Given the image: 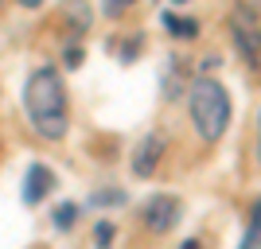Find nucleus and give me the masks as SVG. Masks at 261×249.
<instances>
[{"mask_svg": "<svg viewBox=\"0 0 261 249\" xmlns=\"http://www.w3.org/2000/svg\"><path fill=\"white\" fill-rule=\"evenodd\" d=\"M23 109L39 141H63L66 136V82L59 66H35L23 82Z\"/></svg>", "mask_w": 261, "mask_h": 249, "instance_id": "1", "label": "nucleus"}, {"mask_svg": "<svg viewBox=\"0 0 261 249\" xmlns=\"http://www.w3.org/2000/svg\"><path fill=\"white\" fill-rule=\"evenodd\" d=\"M187 109H191V125L207 144H215L230 125V94L218 86L215 78H195L187 90Z\"/></svg>", "mask_w": 261, "mask_h": 249, "instance_id": "2", "label": "nucleus"}, {"mask_svg": "<svg viewBox=\"0 0 261 249\" xmlns=\"http://www.w3.org/2000/svg\"><path fill=\"white\" fill-rule=\"evenodd\" d=\"M179 214H184V203L175 195H152L144 203V226L152 230V234H168L179 222Z\"/></svg>", "mask_w": 261, "mask_h": 249, "instance_id": "3", "label": "nucleus"}, {"mask_svg": "<svg viewBox=\"0 0 261 249\" xmlns=\"http://www.w3.org/2000/svg\"><path fill=\"white\" fill-rule=\"evenodd\" d=\"M230 32H234V43H238V51L246 54V63L257 66V63H261V27L250 20V16L234 12V16H230Z\"/></svg>", "mask_w": 261, "mask_h": 249, "instance_id": "4", "label": "nucleus"}, {"mask_svg": "<svg viewBox=\"0 0 261 249\" xmlns=\"http://www.w3.org/2000/svg\"><path fill=\"white\" fill-rule=\"evenodd\" d=\"M164 132H148L141 144H137V152H133V175H141V179H148V175L156 172V163H160L164 156Z\"/></svg>", "mask_w": 261, "mask_h": 249, "instance_id": "5", "label": "nucleus"}, {"mask_svg": "<svg viewBox=\"0 0 261 249\" xmlns=\"http://www.w3.org/2000/svg\"><path fill=\"white\" fill-rule=\"evenodd\" d=\"M51 187H55V172L47 168V163H32L28 175H23V203L39 206L47 195H51Z\"/></svg>", "mask_w": 261, "mask_h": 249, "instance_id": "6", "label": "nucleus"}, {"mask_svg": "<svg viewBox=\"0 0 261 249\" xmlns=\"http://www.w3.org/2000/svg\"><path fill=\"white\" fill-rule=\"evenodd\" d=\"M238 249H261V199L250 206V218H246V234H242Z\"/></svg>", "mask_w": 261, "mask_h": 249, "instance_id": "7", "label": "nucleus"}, {"mask_svg": "<svg viewBox=\"0 0 261 249\" xmlns=\"http://www.w3.org/2000/svg\"><path fill=\"white\" fill-rule=\"evenodd\" d=\"M164 27H168V35L172 39H195L199 35V20H191V16H172V12H164Z\"/></svg>", "mask_w": 261, "mask_h": 249, "instance_id": "8", "label": "nucleus"}, {"mask_svg": "<svg viewBox=\"0 0 261 249\" xmlns=\"http://www.w3.org/2000/svg\"><path fill=\"white\" fill-rule=\"evenodd\" d=\"M66 20H70V27L74 32H90V4L86 0H66Z\"/></svg>", "mask_w": 261, "mask_h": 249, "instance_id": "9", "label": "nucleus"}, {"mask_svg": "<svg viewBox=\"0 0 261 249\" xmlns=\"http://www.w3.org/2000/svg\"><path fill=\"white\" fill-rule=\"evenodd\" d=\"M113 234H117V226H113L109 218H101L98 226H94V245L98 249H113Z\"/></svg>", "mask_w": 261, "mask_h": 249, "instance_id": "10", "label": "nucleus"}, {"mask_svg": "<svg viewBox=\"0 0 261 249\" xmlns=\"http://www.w3.org/2000/svg\"><path fill=\"white\" fill-rule=\"evenodd\" d=\"M125 203V191L113 187V191H98V195H90V206H121Z\"/></svg>", "mask_w": 261, "mask_h": 249, "instance_id": "11", "label": "nucleus"}, {"mask_svg": "<svg viewBox=\"0 0 261 249\" xmlns=\"http://www.w3.org/2000/svg\"><path fill=\"white\" fill-rule=\"evenodd\" d=\"M74 218H78V206L63 203L59 210H55V230H70V226H74Z\"/></svg>", "mask_w": 261, "mask_h": 249, "instance_id": "12", "label": "nucleus"}, {"mask_svg": "<svg viewBox=\"0 0 261 249\" xmlns=\"http://www.w3.org/2000/svg\"><path fill=\"white\" fill-rule=\"evenodd\" d=\"M66 66H82V51L78 47H66Z\"/></svg>", "mask_w": 261, "mask_h": 249, "instance_id": "13", "label": "nucleus"}, {"mask_svg": "<svg viewBox=\"0 0 261 249\" xmlns=\"http://www.w3.org/2000/svg\"><path fill=\"white\" fill-rule=\"evenodd\" d=\"M133 0H106V8H109V16H117L121 8H129Z\"/></svg>", "mask_w": 261, "mask_h": 249, "instance_id": "14", "label": "nucleus"}, {"mask_svg": "<svg viewBox=\"0 0 261 249\" xmlns=\"http://www.w3.org/2000/svg\"><path fill=\"white\" fill-rule=\"evenodd\" d=\"M20 8H43V0H16Z\"/></svg>", "mask_w": 261, "mask_h": 249, "instance_id": "15", "label": "nucleus"}, {"mask_svg": "<svg viewBox=\"0 0 261 249\" xmlns=\"http://www.w3.org/2000/svg\"><path fill=\"white\" fill-rule=\"evenodd\" d=\"M184 249H203V245H199V241H184Z\"/></svg>", "mask_w": 261, "mask_h": 249, "instance_id": "16", "label": "nucleus"}, {"mask_svg": "<svg viewBox=\"0 0 261 249\" xmlns=\"http://www.w3.org/2000/svg\"><path fill=\"white\" fill-rule=\"evenodd\" d=\"M257 156H261V125H257Z\"/></svg>", "mask_w": 261, "mask_h": 249, "instance_id": "17", "label": "nucleus"}, {"mask_svg": "<svg viewBox=\"0 0 261 249\" xmlns=\"http://www.w3.org/2000/svg\"><path fill=\"white\" fill-rule=\"evenodd\" d=\"M172 4H187V0H172Z\"/></svg>", "mask_w": 261, "mask_h": 249, "instance_id": "18", "label": "nucleus"}]
</instances>
